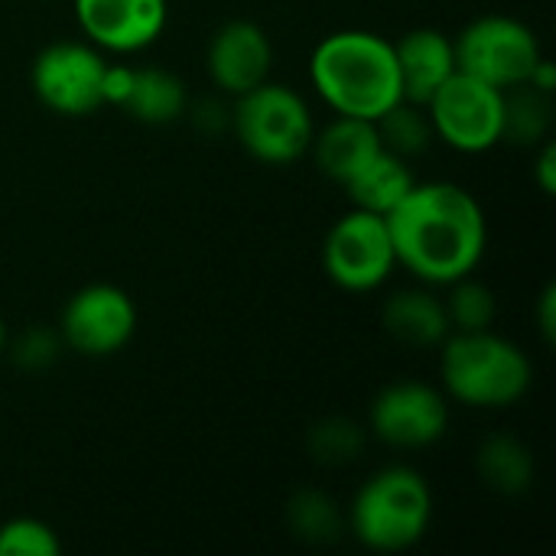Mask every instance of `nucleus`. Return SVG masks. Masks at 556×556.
<instances>
[{"mask_svg": "<svg viewBox=\"0 0 556 556\" xmlns=\"http://www.w3.org/2000/svg\"><path fill=\"white\" fill-rule=\"evenodd\" d=\"M375 124H378V134H381L384 150H391L401 160H410V156L427 153L430 143L437 140L427 108L424 104H414V101H397Z\"/></svg>", "mask_w": 556, "mask_h": 556, "instance_id": "412c9836", "label": "nucleus"}, {"mask_svg": "<svg viewBox=\"0 0 556 556\" xmlns=\"http://www.w3.org/2000/svg\"><path fill=\"white\" fill-rule=\"evenodd\" d=\"M309 150L316 153L319 169L332 182L345 186L384 150V143H381V134H378L375 121L336 114L332 124H326L319 134H313Z\"/></svg>", "mask_w": 556, "mask_h": 556, "instance_id": "2eb2a0df", "label": "nucleus"}, {"mask_svg": "<svg viewBox=\"0 0 556 556\" xmlns=\"http://www.w3.org/2000/svg\"><path fill=\"white\" fill-rule=\"evenodd\" d=\"M368 427L391 450H427L450 430V397L424 381H394L378 391Z\"/></svg>", "mask_w": 556, "mask_h": 556, "instance_id": "9b49d317", "label": "nucleus"}, {"mask_svg": "<svg viewBox=\"0 0 556 556\" xmlns=\"http://www.w3.org/2000/svg\"><path fill=\"white\" fill-rule=\"evenodd\" d=\"M554 124V94L534 88L531 81L505 91V134L515 143H544Z\"/></svg>", "mask_w": 556, "mask_h": 556, "instance_id": "aec40b11", "label": "nucleus"}, {"mask_svg": "<svg viewBox=\"0 0 556 556\" xmlns=\"http://www.w3.org/2000/svg\"><path fill=\"white\" fill-rule=\"evenodd\" d=\"M433 134L459 153H485L505 134V91L466 72H453L424 104Z\"/></svg>", "mask_w": 556, "mask_h": 556, "instance_id": "0eeeda50", "label": "nucleus"}, {"mask_svg": "<svg viewBox=\"0 0 556 556\" xmlns=\"http://www.w3.org/2000/svg\"><path fill=\"white\" fill-rule=\"evenodd\" d=\"M414 173L407 166V160L394 156L391 150H381L352 182H345L342 189L352 199V208H365L375 215H388L414 186Z\"/></svg>", "mask_w": 556, "mask_h": 556, "instance_id": "f3484780", "label": "nucleus"}, {"mask_svg": "<svg viewBox=\"0 0 556 556\" xmlns=\"http://www.w3.org/2000/svg\"><path fill=\"white\" fill-rule=\"evenodd\" d=\"M62 541L46 521L13 518L0 525V556H59Z\"/></svg>", "mask_w": 556, "mask_h": 556, "instance_id": "393cba45", "label": "nucleus"}, {"mask_svg": "<svg viewBox=\"0 0 556 556\" xmlns=\"http://www.w3.org/2000/svg\"><path fill=\"white\" fill-rule=\"evenodd\" d=\"M453 49H456L459 72L479 81H489L502 91L525 85L531 72L538 68V62L544 59L541 39L534 36V29L502 13L472 20L453 39Z\"/></svg>", "mask_w": 556, "mask_h": 556, "instance_id": "423d86ee", "label": "nucleus"}, {"mask_svg": "<svg viewBox=\"0 0 556 556\" xmlns=\"http://www.w3.org/2000/svg\"><path fill=\"white\" fill-rule=\"evenodd\" d=\"M231 127L241 147L267 166H287L300 160L303 153H309L316 134L313 111L303 94L270 78L238 94Z\"/></svg>", "mask_w": 556, "mask_h": 556, "instance_id": "39448f33", "label": "nucleus"}, {"mask_svg": "<svg viewBox=\"0 0 556 556\" xmlns=\"http://www.w3.org/2000/svg\"><path fill=\"white\" fill-rule=\"evenodd\" d=\"M479 476L482 482L498 492V495H525L534 482V456L531 450L508 437V433H495L479 446L476 456Z\"/></svg>", "mask_w": 556, "mask_h": 556, "instance_id": "6ab92c4d", "label": "nucleus"}, {"mask_svg": "<svg viewBox=\"0 0 556 556\" xmlns=\"http://www.w3.org/2000/svg\"><path fill=\"white\" fill-rule=\"evenodd\" d=\"M394 59L401 72L404 101H414V104H427L437 94V88L456 72L453 39L433 26L404 33L394 42Z\"/></svg>", "mask_w": 556, "mask_h": 556, "instance_id": "4468645a", "label": "nucleus"}, {"mask_svg": "<svg viewBox=\"0 0 556 556\" xmlns=\"http://www.w3.org/2000/svg\"><path fill=\"white\" fill-rule=\"evenodd\" d=\"M137 332V306L134 300L114 283H88L68 296L59 339L88 358H108L121 352Z\"/></svg>", "mask_w": 556, "mask_h": 556, "instance_id": "9d476101", "label": "nucleus"}, {"mask_svg": "<svg viewBox=\"0 0 556 556\" xmlns=\"http://www.w3.org/2000/svg\"><path fill=\"white\" fill-rule=\"evenodd\" d=\"M59 342H62V339H55V336L46 332V329H29L26 336L16 339L13 358H16V365L26 368V371H42V368H49V365L55 362Z\"/></svg>", "mask_w": 556, "mask_h": 556, "instance_id": "a878e982", "label": "nucleus"}, {"mask_svg": "<svg viewBox=\"0 0 556 556\" xmlns=\"http://www.w3.org/2000/svg\"><path fill=\"white\" fill-rule=\"evenodd\" d=\"M104 55L91 42H52L46 46L29 68V85L36 98L62 114V117H85L104 104L101 81H104Z\"/></svg>", "mask_w": 556, "mask_h": 556, "instance_id": "1a4fd4ad", "label": "nucleus"}, {"mask_svg": "<svg viewBox=\"0 0 556 556\" xmlns=\"http://www.w3.org/2000/svg\"><path fill=\"white\" fill-rule=\"evenodd\" d=\"M397 267L388 218L352 208L345 212L323 241V270L345 293L378 290Z\"/></svg>", "mask_w": 556, "mask_h": 556, "instance_id": "6e6552de", "label": "nucleus"}, {"mask_svg": "<svg viewBox=\"0 0 556 556\" xmlns=\"http://www.w3.org/2000/svg\"><path fill=\"white\" fill-rule=\"evenodd\" d=\"M397 264L420 283L450 287L485 257L489 218L482 202L456 182H414L410 192L384 215Z\"/></svg>", "mask_w": 556, "mask_h": 556, "instance_id": "f257e3e1", "label": "nucleus"}, {"mask_svg": "<svg viewBox=\"0 0 556 556\" xmlns=\"http://www.w3.org/2000/svg\"><path fill=\"white\" fill-rule=\"evenodd\" d=\"M3 349H7V326H3V319H0V355H3Z\"/></svg>", "mask_w": 556, "mask_h": 556, "instance_id": "c756f323", "label": "nucleus"}, {"mask_svg": "<svg viewBox=\"0 0 556 556\" xmlns=\"http://www.w3.org/2000/svg\"><path fill=\"white\" fill-rule=\"evenodd\" d=\"M205 68L215 88L225 94H244L270 78L274 42L264 26L251 20H231L215 29L205 49Z\"/></svg>", "mask_w": 556, "mask_h": 556, "instance_id": "ddd939ff", "label": "nucleus"}, {"mask_svg": "<svg viewBox=\"0 0 556 556\" xmlns=\"http://www.w3.org/2000/svg\"><path fill=\"white\" fill-rule=\"evenodd\" d=\"M534 179L541 186L544 195H554L556 189V150L551 140H544L541 153H538V163H534Z\"/></svg>", "mask_w": 556, "mask_h": 556, "instance_id": "cd10ccee", "label": "nucleus"}, {"mask_svg": "<svg viewBox=\"0 0 556 556\" xmlns=\"http://www.w3.org/2000/svg\"><path fill=\"white\" fill-rule=\"evenodd\" d=\"M316 94L342 117L378 121L404 101L394 42L371 29H339L309 55Z\"/></svg>", "mask_w": 556, "mask_h": 556, "instance_id": "f03ea898", "label": "nucleus"}, {"mask_svg": "<svg viewBox=\"0 0 556 556\" xmlns=\"http://www.w3.org/2000/svg\"><path fill=\"white\" fill-rule=\"evenodd\" d=\"M446 306V319H450V329L453 332H479V329H492L495 326V316H498V303H495V293L472 280L463 277L456 283H450V296L443 300Z\"/></svg>", "mask_w": 556, "mask_h": 556, "instance_id": "4be33fe9", "label": "nucleus"}, {"mask_svg": "<svg viewBox=\"0 0 556 556\" xmlns=\"http://www.w3.org/2000/svg\"><path fill=\"white\" fill-rule=\"evenodd\" d=\"M189 94L179 75L166 68H134V85L124 101V111L143 124H173L186 114Z\"/></svg>", "mask_w": 556, "mask_h": 556, "instance_id": "a211bd4d", "label": "nucleus"}, {"mask_svg": "<svg viewBox=\"0 0 556 556\" xmlns=\"http://www.w3.org/2000/svg\"><path fill=\"white\" fill-rule=\"evenodd\" d=\"M362 450H365V433L358 424H352L345 417H329V420L316 424L309 433V453L326 466L352 463Z\"/></svg>", "mask_w": 556, "mask_h": 556, "instance_id": "b1692460", "label": "nucleus"}, {"mask_svg": "<svg viewBox=\"0 0 556 556\" xmlns=\"http://www.w3.org/2000/svg\"><path fill=\"white\" fill-rule=\"evenodd\" d=\"M440 378L450 401L476 410H505L531 391L534 365L518 342L492 329L450 332L440 345Z\"/></svg>", "mask_w": 556, "mask_h": 556, "instance_id": "7ed1b4c3", "label": "nucleus"}, {"mask_svg": "<svg viewBox=\"0 0 556 556\" xmlns=\"http://www.w3.org/2000/svg\"><path fill=\"white\" fill-rule=\"evenodd\" d=\"M433 521V489L410 466L378 469L352 498L349 528L375 554H404L424 541Z\"/></svg>", "mask_w": 556, "mask_h": 556, "instance_id": "20e7f679", "label": "nucleus"}, {"mask_svg": "<svg viewBox=\"0 0 556 556\" xmlns=\"http://www.w3.org/2000/svg\"><path fill=\"white\" fill-rule=\"evenodd\" d=\"M130 85H134V65H111V62H108L104 81H101L104 104L124 108V101H127V94H130Z\"/></svg>", "mask_w": 556, "mask_h": 556, "instance_id": "bb28decb", "label": "nucleus"}, {"mask_svg": "<svg viewBox=\"0 0 556 556\" xmlns=\"http://www.w3.org/2000/svg\"><path fill=\"white\" fill-rule=\"evenodd\" d=\"M538 326H541V336L544 342H554L556 339V287H544L541 293V303H538Z\"/></svg>", "mask_w": 556, "mask_h": 556, "instance_id": "c85d7f7f", "label": "nucleus"}, {"mask_svg": "<svg viewBox=\"0 0 556 556\" xmlns=\"http://www.w3.org/2000/svg\"><path fill=\"white\" fill-rule=\"evenodd\" d=\"M384 329L394 342L407 349H440L446 342L450 319L446 306L430 290H401L384 303Z\"/></svg>", "mask_w": 556, "mask_h": 556, "instance_id": "dca6fc26", "label": "nucleus"}, {"mask_svg": "<svg viewBox=\"0 0 556 556\" xmlns=\"http://www.w3.org/2000/svg\"><path fill=\"white\" fill-rule=\"evenodd\" d=\"M75 20L91 46L130 55L163 36L169 0H75Z\"/></svg>", "mask_w": 556, "mask_h": 556, "instance_id": "f8f14e48", "label": "nucleus"}, {"mask_svg": "<svg viewBox=\"0 0 556 556\" xmlns=\"http://www.w3.org/2000/svg\"><path fill=\"white\" fill-rule=\"evenodd\" d=\"M287 521H290L293 534L309 541V544H329L342 531V511L336 508V502L329 495H323L316 489L296 492L290 498Z\"/></svg>", "mask_w": 556, "mask_h": 556, "instance_id": "5701e85b", "label": "nucleus"}]
</instances>
